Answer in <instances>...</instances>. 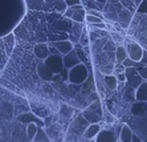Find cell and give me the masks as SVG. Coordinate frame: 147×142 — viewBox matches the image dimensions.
I'll return each mask as SVG.
<instances>
[{
    "label": "cell",
    "instance_id": "4316f807",
    "mask_svg": "<svg viewBox=\"0 0 147 142\" xmlns=\"http://www.w3.org/2000/svg\"><path fill=\"white\" fill-rule=\"evenodd\" d=\"M114 70L117 72V74L118 73H125V70H126V68L122 65V64H117L115 66H114Z\"/></svg>",
    "mask_w": 147,
    "mask_h": 142
},
{
    "label": "cell",
    "instance_id": "8992f818",
    "mask_svg": "<svg viewBox=\"0 0 147 142\" xmlns=\"http://www.w3.org/2000/svg\"><path fill=\"white\" fill-rule=\"evenodd\" d=\"M126 51H127V56H129V59H131L133 61H135V62H140L142 56H143V48H142L138 43L131 41L130 44L127 45Z\"/></svg>",
    "mask_w": 147,
    "mask_h": 142
},
{
    "label": "cell",
    "instance_id": "83f0119b",
    "mask_svg": "<svg viewBox=\"0 0 147 142\" xmlns=\"http://www.w3.org/2000/svg\"><path fill=\"white\" fill-rule=\"evenodd\" d=\"M88 15H92V16H97V18H103V14L101 11H88Z\"/></svg>",
    "mask_w": 147,
    "mask_h": 142
},
{
    "label": "cell",
    "instance_id": "8fae6325",
    "mask_svg": "<svg viewBox=\"0 0 147 142\" xmlns=\"http://www.w3.org/2000/svg\"><path fill=\"white\" fill-rule=\"evenodd\" d=\"M131 19H133V14H131L130 11H127L123 8L119 14H118V24L122 28H127L129 24H130Z\"/></svg>",
    "mask_w": 147,
    "mask_h": 142
},
{
    "label": "cell",
    "instance_id": "cb8c5ba5",
    "mask_svg": "<svg viewBox=\"0 0 147 142\" xmlns=\"http://www.w3.org/2000/svg\"><path fill=\"white\" fill-rule=\"evenodd\" d=\"M137 12L138 14H146L147 15V0H143L142 3L137 7Z\"/></svg>",
    "mask_w": 147,
    "mask_h": 142
},
{
    "label": "cell",
    "instance_id": "277c9868",
    "mask_svg": "<svg viewBox=\"0 0 147 142\" xmlns=\"http://www.w3.org/2000/svg\"><path fill=\"white\" fill-rule=\"evenodd\" d=\"M125 76H126L127 85H129L130 88H133V89H137L140 84L144 82L135 68H126V70H125Z\"/></svg>",
    "mask_w": 147,
    "mask_h": 142
},
{
    "label": "cell",
    "instance_id": "52a82bcc",
    "mask_svg": "<svg viewBox=\"0 0 147 142\" xmlns=\"http://www.w3.org/2000/svg\"><path fill=\"white\" fill-rule=\"evenodd\" d=\"M62 62H64V68H66L68 70L72 69L73 66L81 64V61H80V59L77 57V53H76L74 49H73L70 53H68V55H65L62 57Z\"/></svg>",
    "mask_w": 147,
    "mask_h": 142
},
{
    "label": "cell",
    "instance_id": "f1b7e54d",
    "mask_svg": "<svg viewBox=\"0 0 147 142\" xmlns=\"http://www.w3.org/2000/svg\"><path fill=\"white\" fill-rule=\"evenodd\" d=\"M115 78H117L118 82H125V81H126V76H125V73H118V74L115 76Z\"/></svg>",
    "mask_w": 147,
    "mask_h": 142
},
{
    "label": "cell",
    "instance_id": "603a6c76",
    "mask_svg": "<svg viewBox=\"0 0 147 142\" xmlns=\"http://www.w3.org/2000/svg\"><path fill=\"white\" fill-rule=\"evenodd\" d=\"M78 44L82 45V47H86V45L89 44V37H88V35H86L85 32H82L81 36H80L78 39Z\"/></svg>",
    "mask_w": 147,
    "mask_h": 142
},
{
    "label": "cell",
    "instance_id": "e0dca14e",
    "mask_svg": "<svg viewBox=\"0 0 147 142\" xmlns=\"http://www.w3.org/2000/svg\"><path fill=\"white\" fill-rule=\"evenodd\" d=\"M127 51H126V47L123 45H119L115 51V59H117V64H122L125 60L127 59Z\"/></svg>",
    "mask_w": 147,
    "mask_h": 142
},
{
    "label": "cell",
    "instance_id": "3957f363",
    "mask_svg": "<svg viewBox=\"0 0 147 142\" xmlns=\"http://www.w3.org/2000/svg\"><path fill=\"white\" fill-rule=\"evenodd\" d=\"M44 64L53 72V74H60L61 70L64 69L62 57L60 55H55V53H51V55L44 60Z\"/></svg>",
    "mask_w": 147,
    "mask_h": 142
},
{
    "label": "cell",
    "instance_id": "d4e9b609",
    "mask_svg": "<svg viewBox=\"0 0 147 142\" xmlns=\"http://www.w3.org/2000/svg\"><path fill=\"white\" fill-rule=\"evenodd\" d=\"M137 70H138V73H139V76L142 77V80L147 81V66L143 65L142 68H139V69H137Z\"/></svg>",
    "mask_w": 147,
    "mask_h": 142
},
{
    "label": "cell",
    "instance_id": "30bf717a",
    "mask_svg": "<svg viewBox=\"0 0 147 142\" xmlns=\"http://www.w3.org/2000/svg\"><path fill=\"white\" fill-rule=\"evenodd\" d=\"M55 47H56V49H57L58 55H62V56L68 55V53H70L73 49H74V45L69 41V40H61V41H56L55 43Z\"/></svg>",
    "mask_w": 147,
    "mask_h": 142
},
{
    "label": "cell",
    "instance_id": "5bb4252c",
    "mask_svg": "<svg viewBox=\"0 0 147 142\" xmlns=\"http://www.w3.org/2000/svg\"><path fill=\"white\" fill-rule=\"evenodd\" d=\"M99 132H101V126H99L98 124H90L89 126L85 129L84 137L88 139H93V138H96Z\"/></svg>",
    "mask_w": 147,
    "mask_h": 142
},
{
    "label": "cell",
    "instance_id": "4fadbf2b",
    "mask_svg": "<svg viewBox=\"0 0 147 142\" xmlns=\"http://www.w3.org/2000/svg\"><path fill=\"white\" fill-rule=\"evenodd\" d=\"M135 100L138 102H147V81L142 82L135 89Z\"/></svg>",
    "mask_w": 147,
    "mask_h": 142
},
{
    "label": "cell",
    "instance_id": "ba28073f",
    "mask_svg": "<svg viewBox=\"0 0 147 142\" xmlns=\"http://www.w3.org/2000/svg\"><path fill=\"white\" fill-rule=\"evenodd\" d=\"M96 142H117V135L113 130L109 129H101V132L97 134Z\"/></svg>",
    "mask_w": 147,
    "mask_h": 142
},
{
    "label": "cell",
    "instance_id": "484cf974",
    "mask_svg": "<svg viewBox=\"0 0 147 142\" xmlns=\"http://www.w3.org/2000/svg\"><path fill=\"white\" fill-rule=\"evenodd\" d=\"M74 5H81V0H65V7L70 8Z\"/></svg>",
    "mask_w": 147,
    "mask_h": 142
},
{
    "label": "cell",
    "instance_id": "7c38bea8",
    "mask_svg": "<svg viewBox=\"0 0 147 142\" xmlns=\"http://www.w3.org/2000/svg\"><path fill=\"white\" fill-rule=\"evenodd\" d=\"M33 51H34L36 57H38V59L42 60V61L51 55V49H49V47L47 44H37L34 47Z\"/></svg>",
    "mask_w": 147,
    "mask_h": 142
},
{
    "label": "cell",
    "instance_id": "6da1fadb",
    "mask_svg": "<svg viewBox=\"0 0 147 142\" xmlns=\"http://www.w3.org/2000/svg\"><path fill=\"white\" fill-rule=\"evenodd\" d=\"M88 78V68L85 64H78V65L73 66L72 69H69V74H68V80L72 84L76 85H81L85 82V80Z\"/></svg>",
    "mask_w": 147,
    "mask_h": 142
},
{
    "label": "cell",
    "instance_id": "7a4b0ae2",
    "mask_svg": "<svg viewBox=\"0 0 147 142\" xmlns=\"http://www.w3.org/2000/svg\"><path fill=\"white\" fill-rule=\"evenodd\" d=\"M84 117L86 118V121H89L90 124H98L102 118V110H101V104L99 101H94L85 112H84Z\"/></svg>",
    "mask_w": 147,
    "mask_h": 142
},
{
    "label": "cell",
    "instance_id": "44dd1931",
    "mask_svg": "<svg viewBox=\"0 0 147 142\" xmlns=\"http://www.w3.org/2000/svg\"><path fill=\"white\" fill-rule=\"evenodd\" d=\"M85 7L88 8L89 11H101V12L103 11V8L101 7L98 3H97L96 0H86V1H85Z\"/></svg>",
    "mask_w": 147,
    "mask_h": 142
},
{
    "label": "cell",
    "instance_id": "ffe728a7",
    "mask_svg": "<svg viewBox=\"0 0 147 142\" xmlns=\"http://www.w3.org/2000/svg\"><path fill=\"white\" fill-rule=\"evenodd\" d=\"M37 134V125L34 122H29L27 126V135H28V139L29 141H33L34 137Z\"/></svg>",
    "mask_w": 147,
    "mask_h": 142
},
{
    "label": "cell",
    "instance_id": "836d02e7",
    "mask_svg": "<svg viewBox=\"0 0 147 142\" xmlns=\"http://www.w3.org/2000/svg\"><path fill=\"white\" fill-rule=\"evenodd\" d=\"M131 142H142V139H140L138 135L134 134V135H133V139H131Z\"/></svg>",
    "mask_w": 147,
    "mask_h": 142
},
{
    "label": "cell",
    "instance_id": "2e32d148",
    "mask_svg": "<svg viewBox=\"0 0 147 142\" xmlns=\"http://www.w3.org/2000/svg\"><path fill=\"white\" fill-rule=\"evenodd\" d=\"M131 112H133L134 116L147 117V102H137V104H134Z\"/></svg>",
    "mask_w": 147,
    "mask_h": 142
},
{
    "label": "cell",
    "instance_id": "5b68a950",
    "mask_svg": "<svg viewBox=\"0 0 147 142\" xmlns=\"http://www.w3.org/2000/svg\"><path fill=\"white\" fill-rule=\"evenodd\" d=\"M65 16L70 18L74 23L80 24L82 21L85 20V16H86V12L84 9L82 5H74V7H70L65 11Z\"/></svg>",
    "mask_w": 147,
    "mask_h": 142
},
{
    "label": "cell",
    "instance_id": "4dcf8cb0",
    "mask_svg": "<svg viewBox=\"0 0 147 142\" xmlns=\"http://www.w3.org/2000/svg\"><path fill=\"white\" fill-rule=\"evenodd\" d=\"M140 62H142L143 65L147 66V52H146V51H143V56H142V60H140Z\"/></svg>",
    "mask_w": 147,
    "mask_h": 142
},
{
    "label": "cell",
    "instance_id": "ac0fdd59",
    "mask_svg": "<svg viewBox=\"0 0 147 142\" xmlns=\"http://www.w3.org/2000/svg\"><path fill=\"white\" fill-rule=\"evenodd\" d=\"M103 84H105V87L110 90H114L118 85V81H117L115 76L113 74H106V76L103 77Z\"/></svg>",
    "mask_w": 147,
    "mask_h": 142
},
{
    "label": "cell",
    "instance_id": "9a60e30c",
    "mask_svg": "<svg viewBox=\"0 0 147 142\" xmlns=\"http://www.w3.org/2000/svg\"><path fill=\"white\" fill-rule=\"evenodd\" d=\"M133 129L129 126V125H122V129H121V133H119V139L122 142H131L133 139Z\"/></svg>",
    "mask_w": 147,
    "mask_h": 142
},
{
    "label": "cell",
    "instance_id": "7402d4cb",
    "mask_svg": "<svg viewBox=\"0 0 147 142\" xmlns=\"http://www.w3.org/2000/svg\"><path fill=\"white\" fill-rule=\"evenodd\" d=\"M85 20H86V23H89L90 25H97V24H101V23H105L103 19L97 18V16H92V15H88V14H86V16H85Z\"/></svg>",
    "mask_w": 147,
    "mask_h": 142
},
{
    "label": "cell",
    "instance_id": "d6986e66",
    "mask_svg": "<svg viewBox=\"0 0 147 142\" xmlns=\"http://www.w3.org/2000/svg\"><path fill=\"white\" fill-rule=\"evenodd\" d=\"M4 44H5V49H7V55L9 56L12 53V49H13V45H15V37L13 35H7L3 39Z\"/></svg>",
    "mask_w": 147,
    "mask_h": 142
},
{
    "label": "cell",
    "instance_id": "d6a6232c",
    "mask_svg": "<svg viewBox=\"0 0 147 142\" xmlns=\"http://www.w3.org/2000/svg\"><path fill=\"white\" fill-rule=\"evenodd\" d=\"M130 1H131V3H133V5H134V7L137 8L138 5H139V4L142 3V1H143V0H130Z\"/></svg>",
    "mask_w": 147,
    "mask_h": 142
},
{
    "label": "cell",
    "instance_id": "f546056e",
    "mask_svg": "<svg viewBox=\"0 0 147 142\" xmlns=\"http://www.w3.org/2000/svg\"><path fill=\"white\" fill-rule=\"evenodd\" d=\"M62 76V80H68V74H69V70L66 69V68H64V69L61 70V73H60Z\"/></svg>",
    "mask_w": 147,
    "mask_h": 142
},
{
    "label": "cell",
    "instance_id": "9c48e42d",
    "mask_svg": "<svg viewBox=\"0 0 147 142\" xmlns=\"http://www.w3.org/2000/svg\"><path fill=\"white\" fill-rule=\"evenodd\" d=\"M37 74H38V77H40L41 80H44V81H52L53 78H55L53 72L49 69L48 66L45 65L44 61L40 62V64L37 65Z\"/></svg>",
    "mask_w": 147,
    "mask_h": 142
},
{
    "label": "cell",
    "instance_id": "1f68e13d",
    "mask_svg": "<svg viewBox=\"0 0 147 142\" xmlns=\"http://www.w3.org/2000/svg\"><path fill=\"white\" fill-rule=\"evenodd\" d=\"M111 36L114 37V40H115V41H118V40H119V41H122V36H121L119 33H111Z\"/></svg>",
    "mask_w": 147,
    "mask_h": 142
}]
</instances>
